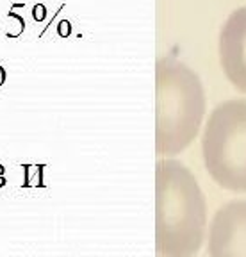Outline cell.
Listing matches in <instances>:
<instances>
[{"label": "cell", "instance_id": "7a4b0ae2", "mask_svg": "<svg viewBox=\"0 0 246 257\" xmlns=\"http://www.w3.org/2000/svg\"><path fill=\"white\" fill-rule=\"evenodd\" d=\"M157 243L166 257H189L205 232V197L189 168L177 159L157 163Z\"/></svg>", "mask_w": 246, "mask_h": 257}, {"label": "cell", "instance_id": "8992f818", "mask_svg": "<svg viewBox=\"0 0 246 257\" xmlns=\"http://www.w3.org/2000/svg\"><path fill=\"white\" fill-rule=\"evenodd\" d=\"M4 82H6V70L0 66V86L4 84Z\"/></svg>", "mask_w": 246, "mask_h": 257}, {"label": "cell", "instance_id": "277c9868", "mask_svg": "<svg viewBox=\"0 0 246 257\" xmlns=\"http://www.w3.org/2000/svg\"><path fill=\"white\" fill-rule=\"evenodd\" d=\"M218 56L228 82L246 95V6L230 13L221 25Z\"/></svg>", "mask_w": 246, "mask_h": 257}, {"label": "cell", "instance_id": "ba28073f", "mask_svg": "<svg viewBox=\"0 0 246 257\" xmlns=\"http://www.w3.org/2000/svg\"><path fill=\"white\" fill-rule=\"evenodd\" d=\"M2 173H4V166H0V175H2Z\"/></svg>", "mask_w": 246, "mask_h": 257}, {"label": "cell", "instance_id": "3957f363", "mask_svg": "<svg viewBox=\"0 0 246 257\" xmlns=\"http://www.w3.org/2000/svg\"><path fill=\"white\" fill-rule=\"evenodd\" d=\"M203 163L223 189L246 191V100L232 98L210 112L202 136Z\"/></svg>", "mask_w": 246, "mask_h": 257}, {"label": "cell", "instance_id": "6da1fadb", "mask_svg": "<svg viewBox=\"0 0 246 257\" xmlns=\"http://www.w3.org/2000/svg\"><path fill=\"white\" fill-rule=\"evenodd\" d=\"M205 116V89L198 75L175 57L155 64V147L177 156L198 136Z\"/></svg>", "mask_w": 246, "mask_h": 257}, {"label": "cell", "instance_id": "52a82bcc", "mask_svg": "<svg viewBox=\"0 0 246 257\" xmlns=\"http://www.w3.org/2000/svg\"><path fill=\"white\" fill-rule=\"evenodd\" d=\"M6 184V181H4V177L0 175V186H4Z\"/></svg>", "mask_w": 246, "mask_h": 257}, {"label": "cell", "instance_id": "5b68a950", "mask_svg": "<svg viewBox=\"0 0 246 257\" xmlns=\"http://www.w3.org/2000/svg\"><path fill=\"white\" fill-rule=\"evenodd\" d=\"M212 257H246V202L218 209L210 229Z\"/></svg>", "mask_w": 246, "mask_h": 257}]
</instances>
